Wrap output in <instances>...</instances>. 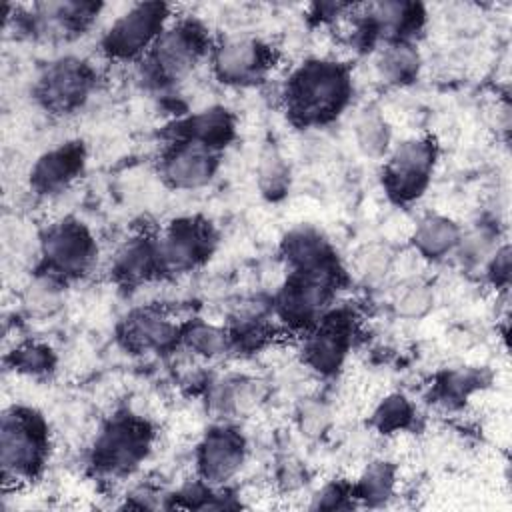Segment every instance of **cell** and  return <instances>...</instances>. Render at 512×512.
Wrapping results in <instances>:
<instances>
[{
  "label": "cell",
  "instance_id": "4",
  "mask_svg": "<svg viewBox=\"0 0 512 512\" xmlns=\"http://www.w3.org/2000/svg\"><path fill=\"white\" fill-rule=\"evenodd\" d=\"M338 284L336 262L294 270L278 296L280 316L294 326H310L318 322L322 308L328 304Z\"/></svg>",
  "mask_w": 512,
  "mask_h": 512
},
{
  "label": "cell",
  "instance_id": "10",
  "mask_svg": "<svg viewBox=\"0 0 512 512\" xmlns=\"http://www.w3.org/2000/svg\"><path fill=\"white\" fill-rule=\"evenodd\" d=\"M156 244L162 270L184 272L210 256L214 248V232L204 220L184 218L176 220Z\"/></svg>",
  "mask_w": 512,
  "mask_h": 512
},
{
  "label": "cell",
  "instance_id": "20",
  "mask_svg": "<svg viewBox=\"0 0 512 512\" xmlns=\"http://www.w3.org/2000/svg\"><path fill=\"white\" fill-rule=\"evenodd\" d=\"M458 242V226L444 216H426L414 232V244L426 258H440Z\"/></svg>",
  "mask_w": 512,
  "mask_h": 512
},
{
  "label": "cell",
  "instance_id": "3",
  "mask_svg": "<svg viewBox=\"0 0 512 512\" xmlns=\"http://www.w3.org/2000/svg\"><path fill=\"white\" fill-rule=\"evenodd\" d=\"M206 32L198 22L186 20L164 28L146 56V76L156 84H172L192 72L206 52Z\"/></svg>",
  "mask_w": 512,
  "mask_h": 512
},
{
  "label": "cell",
  "instance_id": "13",
  "mask_svg": "<svg viewBox=\"0 0 512 512\" xmlns=\"http://www.w3.org/2000/svg\"><path fill=\"white\" fill-rule=\"evenodd\" d=\"M244 462V438L226 426L210 430L198 448V470L206 484L230 480Z\"/></svg>",
  "mask_w": 512,
  "mask_h": 512
},
{
  "label": "cell",
  "instance_id": "2",
  "mask_svg": "<svg viewBox=\"0 0 512 512\" xmlns=\"http://www.w3.org/2000/svg\"><path fill=\"white\" fill-rule=\"evenodd\" d=\"M48 456V428L44 418L30 408H10L2 416L0 458L4 480L34 478Z\"/></svg>",
  "mask_w": 512,
  "mask_h": 512
},
{
  "label": "cell",
  "instance_id": "17",
  "mask_svg": "<svg viewBox=\"0 0 512 512\" xmlns=\"http://www.w3.org/2000/svg\"><path fill=\"white\" fill-rule=\"evenodd\" d=\"M122 338L128 348L144 350H164L178 338V328L152 312H136L126 324Z\"/></svg>",
  "mask_w": 512,
  "mask_h": 512
},
{
  "label": "cell",
  "instance_id": "7",
  "mask_svg": "<svg viewBox=\"0 0 512 512\" xmlns=\"http://www.w3.org/2000/svg\"><path fill=\"white\" fill-rule=\"evenodd\" d=\"M168 6L146 2L132 6L122 14L104 36V50L114 58H134L158 40L164 32Z\"/></svg>",
  "mask_w": 512,
  "mask_h": 512
},
{
  "label": "cell",
  "instance_id": "26",
  "mask_svg": "<svg viewBox=\"0 0 512 512\" xmlns=\"http://www.w3.org/2000/svg\"><path fill=\"white\" fill-rule=\"evenodd\" d=\"M372 422L384 434L402 430L412 422V406L404 396L392 394L380 402L372 416Z\"/></svg>",
  "mask_w": 512,
  "mask_h": 512
},
{
  "label": "cell",
  "instance_id": "15",
  "mask_svg": "<svg viewBox=\"0 0 512 512\" xmlns=\"http://www.w3.org/2000/svg\"><path fill=\"white\" fill-rule=\"evenodd\" d=\"M84 166V148L80 142L62 144L44 156L32 168L30 184L40 194H52L66 188Z\"/></svg>",
  "mask_w": 512,
  "mask_h": 512
},
{
  "label": "cell",
  "instance_id": "16",
  "mask_svg": "<svg viewBox=\"0 0 512 512\" xmlns=\"http://www.w3.org/2000/svg\"><path fill=\"white\" fill-rule=\"evenodd\" d=\"M178 142H196L210 150L224 148L234 138V118L226 108H208L176 124Z\"/></svg>",
  "mask_w": 512,
  "mask_h": 512
},
{
  "label": "cell",
  "instance_id": "22",
  "mask_svg": "<svg viewBox=\"0 0 512 512\" xmlns=\"http://www.w3.org/2000/svg\"><path fill=\"white\" fill-rule=\"evenodd\" d=\"M392 488H394V470H392V466L386 464V462H374L364 470L358 484L352 488V494L358 500H362L370 506H376V504H382L384 500L390 498Z\"/></svg>",
  "mask_w": 512,
  "mask_h": 512
},
{
  "label": "cell",
  "instance_id": "19",
  "mask_svg": "<svg viewBox=\"0 0 512 512\" xmlns=\"http://www.w3.org/2000/svg\"><path fill=\"white\" fill-rule=\"evenodd\" d=\"M282 250L294 270L316 268L334 262L328 242L312 228H298L284 238Z\"/></svg>",
  "mask_w": 512,
  "mask_h": 512
},
{
  "label": "cell",
  "instance_id": "30",
  "mask_svg": "<svg viewBox=\"0 0 512 512\" xmlns=\"http://www.w3.org/2000/svg\"><path fill=\"white\" fill-rule=\"evenodd\" d=\"M352 488H348L346 484H328L324 486L312 502V508H320V510H338V508H348L352 502Z\"/></svg>",
  "mask_w": 512,
  "mask_h": 512
},
{
  "label": "cell",
  "instance_id": "29",
  "mask_svg": "<svg viewBox=\"0 0 512 512\" xmlns=\"http://www.w3.org/2000/svg\"><path fill=\"white\" fill-rule=\"evenodd\" d=\"M430 306H432V294L424 286L408 288L406 292H402V296L396 302L398 312L402 316H410V318L426 314L430 310Z\"/></svg>",
  "mask_w": 512,
  "mask_h": 512
},
{
  "label": "cell",
  "instance_id": "23",
  "mask_svg": "<svg viewBox=\"0 0 512 512\" xmlns=\"http://www.w3.org/2000/svg\"><path fill=\"white\" fill-rule=\"evenodd\" d=\"M290 182V172L282 156L276 152V148L266 146L260 154L258 162V186L264 196L276 200L286 194Z\"/></svg>",
  "mask_w": 512,
  "mask_h": 512
},
{
  "label": "cell",
  "instance_id": "18",
  "mask_svg": "<svg viewBox=\"0 0 512 512\" xmlns=\"http://www.w3.org/2000/svg\"><path fill=\"white\" fill-rule=\"evenodd\" d=\"M162 270L158 244L136 238L126 242L114 260V272L124 282H142Z\"/></svg>",
  "mask_w": 512,
  "mask_h": 512
},
{
  "label": "cell",
  "instance_id": "12",
  "mask_svg": "<svg viewBox=\"0 0 512 512\" xmlns=\"http://www.w3.org/2000/svg\"><path fill=\"white\" fill-rule=\"evenodd\" d=\"M272 64V52L256 38H234L214 52V70L222 82L250 84L264 76Z\"/></svg>",
  "mask_w": 512,
  "mask_h": 512
},
{
  "label": "cell",
  "instance_id": "1",
  "mask_svg": "<svg viewBox=\"0 0 512 512\" xmlns=\"http://www.w3.org/2000/svg\"><path fill=\"white\" fill-rule=\"evenodd\" d=\"M350 98L348 70L336 62L314 60L300 66L288 82L286 102L294 122L310 126L332 120Z\"/></svg>",
  "mask_w": 512,
  "mask_h": 512
},
{
  "label": "cell",
  "instance_id": "25",
  "mask_svg": "<svg viewBox=\"0 0 512 512\" xmlns=\"http://www.w3.org/2000/svg\"><path fill=\"white\" fill-rule=\"evenodd\" d=\"M182 340L188 348L202 356H218L228 348V336L224 334V330L202 322L190 324L182 332Z\"/></svg>",
  "mask_w": 512,
  "mask_h": 512
},
{
  "label": "cell",
  "instance_id": "24",
  "mask_svg": "<svg viewBox=\"0 0 512 512\" xmlns=\"http://www.w3.org/2000/svg\"><path fill=\"white\" fill-rule=\"evenodd\" d=\"M356 138L360 148L370 156H380L386 152L390 142V132L386 122L376 112H364L356 122Z\"/></svg>",
  "mask_w": 512,
  "mask_h": 512
},
{
  "label": "cell",
  "instance_id": "6",
  "mask_svg": "<svg viewBox=\"0 0 512 512\" xmlns=\"http://www.w3.org/2000/svg\"><path fill=\"white\" fill-rule=\"evenodd\" d=\"M42 258L52 276L76 278L90 270L96 258V244L76 220H62L48 228L42 238Z\"/></svg>",
  "mask_w": 512,
  "mask_h": 512
},
{
  "label": "cell",
  "instance_id": "27",
  "mask_svg": "<svg viewBox=\"0 0 512 512\" xmlns=\"http://www.w3.org/2000/svg\"><path fill=\"white\" fill-rule=\"evenodd\" d=\"M10 364L18 372L26 374H42L52 370L54 356L52 350L40 344H24L20 348H14L10 354Z\"/></svg>",
  "mask_w": 512,
  "mask_h": 512
},
{
  "label": "cell",
  "instance_id": "14",
  "mask_svg": "<svg viewBox=\"0 0 512 512\" xmlns=\"http://www.w3.org/2000/svg\"><path fill=\"white\" fill-rule=\"evenodd\" d=\"M216 152L196 144L178 142L164 158V178L176 188H198L204 186L216 172Z\"/></svg>",
  "mask_w": 512,
  "mask_h": 512
},
{
  "label": "cell",
  "instance_id": "21",
  "mask_svg": "<svg viewBox=\"0 0 512 512\" xmlns=\"http://www.w3.org/2000/svg\"><path fill=\"white\" fill-rule=\"evenodd\" d=\"M418 52L406 40H396L388 44L378 60V70L382 78L392 84H406L418 74Z\"/></svg>",
  "mask_w": 512,
  "mask_h": 512
},
{
  "label": "cell",
  "instance_id": "11",
  "mask_svg": "<svg viewBox=\"0 0 512 512\" xmlns=\"http://www.w3.org/2000/svg\"><path fill=\"white\" fill-rule=\"evenodd\" d=\"M352 342V318L346 312H332L316 322V330L310 334L304 358L320 374H334Z\"/></svg>",
  "mask_w": 512,
  "mask_h": 512
},
{
  "label": "cell",
  "instance_id": "9",
  "mask_svg": "<svg viewBox=\"0 0 512 512\" xmlns=\"http://www.w3.org/2000/svg\"><path fill=\"white\" fill-rule=\"evenodd\" d=\"M94 86L92 68L76 58L50 64L36 84V96L50 112L66 114L84 104Z\"/></svg>",
  "mask_w": 512,
  "mask_h": 512
},
{
  "label": "cell",
  "instance_id": "28",
  "mask_svg": "<svg viewBox=\"0 0 512 512\" xmlns=\"http://www.w3.org/2000/svg\"><path fill=\"white\" fill-rule=\"evenodd\" d=\"M482 382L478 372H448L438 384V396L446 404H454L464 400L472 390H476Z\"/></svg>",
  "mask_w": 512,
  "mask_h": 512
},
{
  "label": "cell",
  "instance_id": "5",
  "mask_svg": "<svg viewBox=\"0 0 512 512\" xmlns=\"http://www.w3.org/2000/svg\"><path fill=\"white\" fill-rule=\"evenodd\" d=\"M150 426L130 414L112 418L96 438L92 464L106 474H126L146 456L150 446Z\"/></svg>",
  "mask_w": 512,
  "mask_h": 512
},
{
  "label": "cell",
  "instance_id": "8",
  "mask_svg": "<svg viewBox=\"0 0 512 512\" xmlns=\"http://www.w3.org/2000/svg\"><path fill=\"white\" fill-rule=\"evenodd\" d=\"M434 146L428 140H406L394 148L384 168V188L396 202H412L428 186Z\"/></svg>",
  "mask_w": 512,
  "mask_h": 512
},
{
  "label": "cell",
  "instance_id": "31",
  "mask_svg": "<svg viewBox=\"0 0 512 512\" xmlns=\"http://www.w3.org/2000/svg\"><path fill=\"white\" fill-rule=\"evenodd\" d=\"M490 276L496 284H506L510 278V250L508 246L496 250L492 264H490Z\"/></svg>",
  "mask_w": 512,
  "mask_h": 512
}]
</instances>
